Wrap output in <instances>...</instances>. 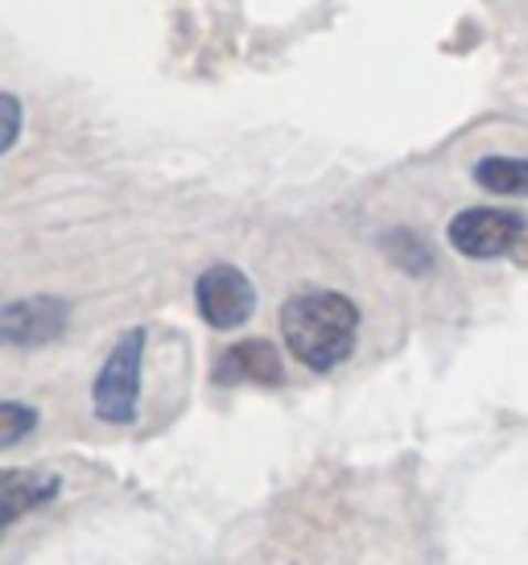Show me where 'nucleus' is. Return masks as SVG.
I'll list each match as a JSON object with an SVG mask.
<instances>
[{
    "mask_svg": "<svg viewBox=\"0 0 528 565\" xmlns=\"http://www.w3.org/2000/svg\"><path fill=\"white\" fill-rule=\"evenodd\" d=\"M281 334L297 363L310 372H335L351 351L359 334V306L335 289H310L285 301Z\"/></svg>",
    "mask_w": 528,
    "mask_h": 565,
    "instance_id": "nucleus-1",
    "label": "nucleus"
},
{
    "mask_svg": "<svg viewBox=\"0 0 528 565\" xmlns=\"http://www.w3.org/2000/svg\"><path fill=\"white\" fill-rule=\"evenodd\" d=\"M140 363H145V330L133 327L120 334V343L112 347L99 376L92 384V408L99 422L128 425L137 422L140 405Z\"/></svg>",
    "mask_w": 528,
    "mask_h": 565,
    "instance_id": "nucleus-2",
    "label": "nucleus"
},
{
    "mask_svg": "<svg viewBox=\"0 0 528 565\" xmlns=\"http://www.w3.org/2000/svg\"><path fill=\"white\" fill-rule=\"evenodd\" d=\"M451 244L471 260H496L525 244L528 223L516 211H496V206H471L451 220Z\"/></svg>",
    "mask_w": 528,
    "mask_h": 565,
    "instance_id": "nucleus-3",
    "label": "nucleus"
},
{
    "mask_svg": "<svg viewBox=\"0 0 528 565\" xmlns=\"http://www.w3.org/2000/svg\"><path fill=\"white\" fill-rule=\"evenodd\" d=\"M194 301H199V315L215 330H235L256 310V289L235 265H211L194 285Z\"/></svg>",
    "mask_w": 528,
    "mask_h": 565,
    "instance_id": "nucleus-4",
    "label": "nucleus"
},
{
    "mask_svg": "<svg viewBox=\"0 0 528 565\" xmlns=\"http://www.w3.org/2000/svg\"><path fill=\"white\" fill-rule=\"evenodd\" d=\"M71 322L63 298H21L0 310V339L9 347H46Z\"/></svg>",
    "mask_w": 528,
    "mask_h": 565,
    "instance_id": "nucleus-5",
    "label": "nucleus"
},
{
    "mask_svg": "<svg viewBox=\"0 0 528 565\" xmlns=\"http://www.w3.org/2000/svg\"><path fill=\"white\" fill-rule=\"evenodd\" d=\"M281 380H285V367L268 339H244L228 347L215 363V384H268L273 388Z\"/></svg>",
    "mask_w": 528,
    "mask_h": 565,
    "instance_id": "nucleus-6",
    "label": "nucleus"
},
{
    "mask_svg": "<svg viewBox=\"0 0 528 565\" xmlns=\"http://www.w3.org/2000/svg\"><path fill=\"white\" fill-rule=\"evenodd\" d=\"M59 491L63 479L50 471H4V529H13L33 508H46Z\"/></svg>",
    "mask_w": 528,
    "mask_h": 565,
    "instance_id": "nucleus-7",
    "label": "nucleus"
},
{
    "mask_svg": "<svg viewBox=\"0 0 528 565\" xmlns=\"http://www.w3.org/2000/svg\"><path fill=\"white\" fill-rule=\"evenodd\" d=\"M475 182L492 194H528V161L525 158H483L475 166Z\"/></svg>",
    "mask_w": 528,
    "mask_h": 565,
    "instance_id": "nucleus-8",
    "label": "nucleus"
},
{
    "mask_svg": "<svg viewBox=\"0 0 528 565\" xmlns=\"http://www.w3.org/2000/svg\"><path fill=\"white\" fill-rule=\"evenodd\" d=\"M38 429V408L21 405V401H4L0 405V450H13L17 441Z\"/></svg>",
    "mask_w": 528,
    "mask_h": 565,
    "instance_id": "nucleus-9",
    "label": "nucleus"
},
{
    "mask_svg": "<svg viewBox=\"0 0 528 565\" xmlns=\"http://www.w3.org/2000/svg\"><path fill=\"white\" fill-rule=\"evenodd\" d=\"M4 116H9V132H4V149H13V145H17V132H21V104H17V95H4Z\"/></svg>",
    "mask_w": 528,
    "mask_h": 565,
    "instance_id": "nucleus-10",
    "label": "nucleus"
}]
</instances>
